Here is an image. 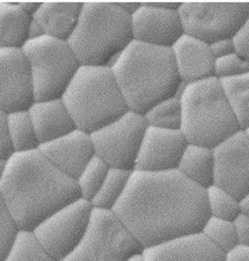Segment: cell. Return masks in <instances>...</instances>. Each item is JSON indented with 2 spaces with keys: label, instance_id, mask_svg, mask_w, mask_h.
Instances as JSON below:
<instances>
[{
  "label": "cell",
  "instance_id": "1",
  "mask_svg": "<svg viewBox=\"0 0 249 261\" xmlns=\"http://www.w3.org/2000/svg\"><path fill=\"white\" fill-rule=\"evenodd\" d=\"M112 213L143 249L202 231L207 192L178 170H133Z\"/></svg>",
  "mask_w": 249,
  "mask_h": 261
},
{
  "label": "cell",
  "instance_id": "2",
  "mask_svg": "<svg viewBox=\"0 0 249 261\" xmlns=\"http://www.w3.org/2000/svg\"><path fill=\"white\" fill-rule=\"evenodd\" d=\"M0 194L17 229L28 231L81 198L77 180L60 172L40 149L14 153L7 160Z\"/></svg>",
  "mask_w": 249,
  "mask_h": 261
},
{
  "label": "cell",
  "instance_id": "3",
  "mask_svg": "<svg viewBox=\"0 0 249 261\" xmlns=\"http://www.w3.org/2000/svg\"><path fill=\"white\" fill-rule=\"evenodd\" d=\"M110 67L128 109L142 116L156 103L178 96L183 87L168 47L132 41Z\"/></svg>",
  "mask_w": 249,
  "mask_h": 261
},
{
  "label": "cell",
  "instance_id": "4",
  "mask_svg": "<svg viewBox=\"0 0 249 261\" xmlns=\"http://www.w3.org/2000/svg\"><path fill=\"white\" fill-rule=\"evenodd\" d=\"M133 41L131 15L119 3H84L67 43L80 66H109Z\"/></svg>",
  "mask_w": 249,
  "mask_h": 261
},
{
  "label": "cell",
  "instance_id": "5",
  "mask_svg": "<svg viewBox=\"0 0 249 261\" xmlns=\"http://www.w3.org/2000/svg\"><path fill=\"white\" fill-rule=\"evenodd\" d=\"M178 97L182 108L180 130L188 143L215 149L241 130L221 81L216 76L183 85Z\"/></svg>",
  "mask_w": 249,
  "mask_h": 261
},
{
  "label": "cell",
  "instance_id": "6",
  "mask_svg": "<svg viewBox=\"0 0 249 261\" xmlns=\"http://www.w3.org/2000/svg\"><path fill=\"white\" fill-rule=\"evenodd\" d=\"M62 99L76 127L88 134L129 111L109 66H80Z\"/></svg>",
  "mask_w": 249,
  "mask_h": 261
},
{
  "label": "cell",
  "instance_id": "7",
  "mask_svg": "<svg viewBox=\"0 0 249 261\" xmlns=\"http://www.w3.org/2000/svg\"><path fill=\"white\" fill-rule=\"evenodd\" d=\"M32 74L35 101L62 98L80 67L67 41L42 36L22 47Z\"/></svg>",
  "mask_w": 249,
  "mask_h": 261
},
{
  "label": "cell",
  "instance_id": "8",
  "mask_svg": "<svg viewBox=\"0 0 249 261\" xmlns=\"http://www.w3.org/2000/svg\"><path fill=\"white\" fill-rule=\"evenodd\" d=\"M143 250L112 212L94 208L85 237L60 261H125Z\"/></svg>",
  "mask_w": 249,
  "mask_h": 261
},
{
  "label": "cell",
  "instance_id": "9",
  "mask_svg": "<svg viewBox=\"0 0 249 261\" xmlns=\"http://www.w3.org/2000/svg\"><path fill=\"white\" fill-rule=\"evenodd\" d=\"M185 34L207 44L234 40L249 17V3H181Z\"/></svg>",
  "mask_w": 249,
  "mask_h": 261
},
{
  "label": "cell",
  "instance_id": "10",
  "mask_svg": "<svg viewBox=\"0 0 249 261\" xmlns=\"http://www.w3.org/2000/svg\"><path fill=\"white\" fill-rule=\"evenodd\" d=\"M144 116L128 111L112 123L90 134L95 156L109 168L132 172L147 129Z\"/></svg>",
  "mask_w": 249,
  "mask_h": 261
},
{
  "label": "cell",
  "instance_id": "11",
  "mask_svg": "<svg viewBox=\"0 0 249 261\" xmlns=\"http://www.w3.org/2000/svg\"><path fill=\"white\" fill-rule=\"evenodd\" d=\"M94 207L85 199H78L55 212L37 225L34 234L56 261L72 253L89 228Z\"/></svg>",
  "mask_w": 249,
  "mask_h": 261
},
{
  "label": "cell",
  "instance_id": "12",
  "mask_svg": "<svg viewBox=\"0 0 249 261\" xmlns=\"http://www.w3.org/2000/svg\"><path fill=\"white\" fill-rule=\"evenodd\" d=\"M215 184L242 200L249 192V139L239 130L213 149Z\"/></svg>",
  "mask_w": 249,
  "mask_h": 261
},
{
  "label": "cell",
  "instance_id": "13",
  "mask_svg": "<svg viewBox=\"0 0 249 261\" xmlns=\"http://www.w3.org/2000/svg\"><path fill=\"white\" fill-rule=\"evenodd\" d=\"M34 102L32 74L22 49L0 47V110H28Z\"/></svg>",
  "mask_w": 249,
  "mask_h": 261
},
{
  "label": "cell",
  "instance_id": "14",
  "mask_svg": "<svg viewBox=\"0 0 249 261\" xmlns=\"http://www.w3.org/2000/svg\"><path fill=\"white\" fill-rule=\"evenodd\" d=\"M131 21L133 41L144 44L172 49L185 35L178 10L165 8L160 3H142Z\"/></svg>",
  "mask_w": 249,
  "mask_h": 261
},
{
  "label": "cell",
  "instance_id": "15",
  "mask_svg": "<svg viewBox=\"0 0 249 261\" xmlns=\"http://www.w3.org/2000/svg\"><path fill=\"white\" fill-rule=\"evenodd\" d=\"M187 146V139L180 129L147 126L134 170L144 172L177 170Z\"/></svg>",
  "mask_w": 249,
  "mask_h": 261
},
{
  "label": "cell",
  "instance_id": "16",
  "mask_svg": "<svg viewBox=\"0 0 249 261\" xmlns=\"http://www.w3.org/2000/svg\"><path fill=\"white\" fill-rule=\"evenodd\" d=\"M38 149L60 172L76 180L95 156L90 134L78 128L43 143Z\"/></svg>",
  "mask_w": 249,
  "mask_h": 261
},
{
  "label": "cell",
  "instance_id": "17",
  "mask_svg": "<svg viewBox=\"0 0 249 261\" xmlns=\"http://www.w3.org/2000/svg\"><path fill=\"white\" fill-rule=\"evenodd\" d=\"M143 253L146 261H225L226 255L202 232L147 247Z\"/></svg>",
  "mask_w": 249,
  "mask_h": 261
},
{
  "label": "cell",
  "instance_id": "18",
  "mask_svg": "<svg viewBox=\"0 0 249 261\" xmlns=\"http://www.w3.org/2000/svg\"><path fill=\"white\" fill-rule=\"evenodd\" d=\"M172 52L183 85L215 77L216 58L209 44L189 35H183Z\"/></svg>",
  "mask_w": 249,
  "mask_h": 261
},
{
  "label": "cell",
  "instance_id": "19",
  "mask_svg": "<svg viewBox=\"0 0 249 261\" xmlns=\"http://www.w3.org/2000/svg\"><path fill=\"white\" fill-rule=\"evenodd\" d=\"M40 146L76 129V124L62 98L35 101L28 109Z\"/></svg>",
  "mask_w": 249,
  "mask_h": 261
},
{
  "label": "cell",
  "instance_id": "20",
  "mask_svg": "<svg viewBox=\"0 0 249 261\" xmlns=\"http://www.w3.org/2000/svg\"><path fill=\"white\" fill-rule=\"evenodd\" d=\"M82 5L84 3H41L33 19L47 36L69 41L79 21Z\"/></svg>",
  "mask_w": 249,
  "mask_h": 261
},
{
  "label": "cell",
  "instance_id": "21",
  "mask_svg": "<svg viewBox=\"0 0 249 261\" xmlns=\"http://www.w3.org/2000/svg\"><path fill=\"white\" fill-rule=\"evenodd\" d=\"M177 170L194 184L207 190L215 184V153H213V149L188 143Z\"/></svg>",
  "mask_w": 249,
  "mask_h": 261
},
{
  "label": "cell",
  "instance_id": "22",
  "mask_svg": "<svg viewBox=\"0 0 249 261\" xmlns=\"http://www.w3.org/2000/svg\"><path fill=\"white\" fill-rule=\"evenodd\" d=\"M32 21L33 16L17 3H0V47L22 49Z\"/></svg>",
  "mask_w": 249,
  "mask_h": 261
},
{
  "label": "cell",
  "instance_id": "23",
  "mask_svg": "<svg viewBox=\"0 0 249 261\" xmlns=\"http://www.w3.org/2000/svg\"><path fill=\"white\" fill-rule=\"evenodd\" d=\"M220 81L239 127L244 130L249 127V73Z\"/></svg>",
  "mask_w": 249,
  "mask_h": 261
},
{
  "label": "cell",
  "instance_id": "24",
  "mask_svg": "<svg viewBox=\"0 0 249 261\" xmlns=\"http://www.w3.org/2000/svg\"><path fill=\"white\" fill-rule=\"evenodd\" d=\"M8 130L14 153H25L40 148V142L37 140L28 110L8 114Z\"/></svg>",
  "mask_w": 249,
  "mask_h": 261
},
{
  "label": "cell",
  "instance_id": "25",
  "mask_svg": "<svg viewBox=\"0 0 249 261\" xmlns=\"http://www.w3.org/2000/svg\"><path fill=\"white\" fill-rule=\"evenodd\" d=\"M130 171L120 170V169H109V172L100 188L97 195L90 203L95 210L112 212L120 201L130 179Z\"/></svg>",
  "mask_w": 249,
  "mask_h": 261
},
{
  "label": "cell",
  "instance_id": "26",
  "mask_svg": "<svg viewBox=\"0 0 249 261\" xmlns=\"http://www.w3.org/2000/svg\"><path fill=\"white\" fill-rule=\"evenodd\" d=\"M3 261H56L38 242L33 231L17 230Z\"/></svg>",
  "mask_w": 249,
  "mask_h": 261
},
{
  "label": "cell",
  "instance_id": "27",
  "mask_svg": "<svg viewBox=\"0 0 249 261\" xmlns=\"http://www.w3.org/2000/svg\"><path fill=\"white\" fill-rule=\"evenodd\" d=\"M146 123L152 127L164 129H180L182 108L178 96L166 98L156 103L144 115Z\"/></svg>",
  "mask_w": 249,
  "mask_h": 261
},
{
  "label": "cell",
  "instance_id": "28",
  "mask_svg": "<svg viewBox=\"0 0 249 261\" xmlns=\"http://www.w3.org/2000/svg\"><path fill=\"white\" fill-rule=\"evenodd\" d=\"M200 232L224 253H229L239 245L233 221L209 216Z\"/></svg>",
  "mask_w": 249,
  "mask_h": 261
},
{
  "label": "cell",
  "instance_id": "29",
  "mask_svg": "<svg viewBox=\"0 0 249 261\" xmlns=\"http://www.w3.org/2000/svg\"><path fill=\"white\" fill-rule=\"evenodd\" d=\"M205 192H207V203L210 216L233 221L241 213L240 200L216 184L208 188Z\"/></svg>",
  "mask_w": 249,
  "mask_h": 261
},
{
  "label": "cell",
  "instance_id": "30",
  "mask_svg": "<svg viewBox=\"0 0 249 261\" xmlns=\"http://www.w3.org/2000/svg\"><path fill=\"white\" fill-rule=\"evenodd\" d=\"M109 169L110 168L98 156H94L90 160V162L86 165L80 176L77 178V184L80 190L82 199L89 202L93 200L106 179Z\"/></svg>",
  "mask_w": 249,
  "mask_h": 261
},
{
  "label": "cell",
  "instance_id": "31",
  "mask_svg": "<svg viewBox=\"0 0 249 261\" xmlns=\"http://www.w3.org/2000/svg\"><path fill=\"white\" fill-rule=\"evenodd\" d=\"M247 73H249V60L240 56L238 52L216 59L215 76L217 79H231Z\"/></svg>",
  "mask_w": 249,
  "mask_h": 261
},
{
  "label": "cell",
  "instance_id": "32",
  "mask_svg": "<svg viewBox=\"0 0 249 261\" xmlns=\"http://www.w3.org/2000/svg\"><path fill=\"white\" fill-rule=\"evenodd\" d=\"M17 230L19 229L13 221L2 194H0V261H3L6 256Z\"/></svg>",
  "mask_w": 249,
  "mask_h": 261
},
{
  "label": "cell",
  "instance_id": "33",
  "mask_svg": "<svg viewBox=\"0 0 249 261\" xmlns=\"http://www.w3.org/2000/svg\"><path fill=\"white\" fill-rule=\"evenodd\" d=\"M14 154L8 130V114L0 110V160H8Z\"/></svg>",
  "mask_w": 249,
  "mask_h": 261
},
{
  "label": "cell",
  "instance_id": "34",
  "mask_svg": "<svg viewBox=\"0 0 249 261\" xmlns=\"http://www.w3.org/2000/svg\"><path fill=\"white\" fill-rule=\"evenodd\" d=\"M239 245L249 246V215L241 212L233 220Z\"/></svg>",
  "mask_w": 249,
  "mask_h": 261
},
{
  "label": "cell",
  "instance_id": "35",
  "mask_svg": "<svg viewBox=\"0 0 249 261\" xmlns=\"http://www.w3.org/2000/svg\"><path fill=\"white\" fill-rule=\"evenodd\" d=\"M234 43L238 54L240 56H242L243 58L249 60V17L242 29L240 30L239 34L235 36Z\"/></svg>",
  "mask_w": 249,
  "mask_h": 261
},
{
  "label": "cell",
  "instance_id": "36",
  "mask_svg": "<svg viewBox=\"0 0 249 261\" xmlns=\"http://www.w3.org/2000/svg\"><path fill=\"white\" fill-rule=\"evenodd\" d=\"M211 47V51L215 58H221L225 57L227 55L233 54V52H237V49H235V43L234 40H222V41H218L213 44L210 45Z\"/></svg>",
  "mask_w": 249,
  "mask_h": 261
},
{
  "label": "cell",
  "instance_id": "37",
  "mask_svg": "<svg viewBox=\"0 0 249 261\" xmlns=\"http://www.w3.org/2000/svg\"><path fill=\"white\" fill-rule=\"evenodd\" d=\"M225 261H249V246L238 245L226 253Z\"/></svg>",
  "mask_w": 249,
  "mask_h": 261
},
{
  "label": "cell",
  "instance_id": "38",
  "mask_svg": "<svg viewBox=\"0 0 249 261\" xmlns=\"http://www.w3.org/2000/svg\"><path fill=\"white\" fill-rule=\"evenodd\" d=\"M42 36H44V32H43L41 25L33 19L32 23H30V25H29V30H28V41L29 40H37V38H40Z\"/></svg>",
  "mask_w": 249,
  "mask_h": 261
},
{
  "label": "cell",
  "instance_id": "39",
  "mask_svg": "<svg viewBox=\"0 0 249 261\" xmlns=\"http://www.w3.org/2000/svg\"><path fill=\"white\" fill-rule=\"evenodd\" d=\"M17 4H19L21 8H22L26 13H28V14L32 16L36 14V12L41 6V3H17Z\"/></svg>",
  "mask_w": 249,
  "mask_h": 261
},
{
  "label": "cell",
  "instance_id": "40",
  "mask_svg": "<svg viewBox=\"0 0 249 261\" xmlns=\"http://www.w3.org/2000/svg\"><path fill=\"white\" fill-rule=\"evenodd\" d=\"M119 5L123 8V10L129 13L130 15H132L139 7H141L142 3H119Z\"/></svg>",
  "mask_w": 249,
  "mask_h": 261
},
{
  "label": "cell",
  "instance_id": "41",
  "mask_svg": "<svg viewBox=\"0 0 249 261\" xmlns=\"http://www.w3.org/2000/svg\"><path fill=\"white\" fill-rule=\"evenodd\" d=\"M240 206H241V212L249 215V192L242 200H240Z\"/></svg>",
  "mask_w": 249,
  "mask_h": 261
},
{
  "label": "cell",
  "instance_id": "42",
  "mask_svg": "<svg viewBox=\"0 0 249 261\" xmlns=\"http://www.w3.org/2000/svg\"><path fill=\"white\" fill-rule=\"evenodd\" d=\"M125 261H146V259H145V256H144V253L142 251V252H138V253L130 255Z\"/></svg>",
  "mask_w": 249,
  "mask_h": 261
},
{
  "label": "cell",
  "instance_id": "43",
  "mask_svg": "<svg viewBox=\"0 0 249 261\" xmlns=\"http://www.w3.org/2000/svg\"><path fill=\"white\" fill-rule=\"evenodd\" d=\"M6 167H7V160H0V181L3 180L4 176H5Z\"/></svg>",
  "mask_w": 249,
  "mask_h": 261
},
{
  "label": "cell",
  "instance_id": "44",
  "mask_svg": "<svg viewBox=\"0 0 249 261\" xmlns=\"http://www.w3.org/2000/svg\"><path fill=\"white\" fill-rule=\"evenodd\" d=\"M243 132H244V134H246V136H247V137H248V139H249V127L244 129Z\"/></svg>",
  "mask_w": 249,
  "mask_h": 261
}]
</instances>
